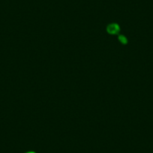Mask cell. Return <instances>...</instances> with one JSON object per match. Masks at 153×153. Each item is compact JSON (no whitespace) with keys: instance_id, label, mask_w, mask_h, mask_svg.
I'll return each instance as SVG.
<instances>
[{"instance_id":"7a4b0ae2","label":"cell","mask_w":153,"mask_h":153,"mask_svg":"<svg viewBox=\"0 0 153 153\" xmlns=\"http://www.w3.org/2000/svg\"><path fill=\"white\" fill-rule=\"evenodd\" d=\"M118 40L120 41V42H121L123 45H127L128 44V39L125 35H120L118 36Z\"/></svg>"},{"instance_id":"3957f363","label":"cell","mask_w":153,"mask_h":153,"mask_svg":"<svg viewBox=\"0 0 153 153\" xmlns=\"http://www.w3.org/2000/svg\"><path fill=\"white\" fill-rule=\"evenodd\" d=\"M26 153H36L35 152H33V151H29V152H26Z\"/></svg>"},{"instance_id":"6da1fadb","label":"cell","mask_w":153,"mask_h":153,"mask_svg":"<svg viewBox=\"0 0 153 153\" xmlns=\"http://www.w3.org/2000/svg\"><path fill=\"white\" fill-rule=\"evenodd\" d=\"M107 32L110 35H117L120 32V26L116 23H110L107 26Z\"/></svg>"}]
</instances>
